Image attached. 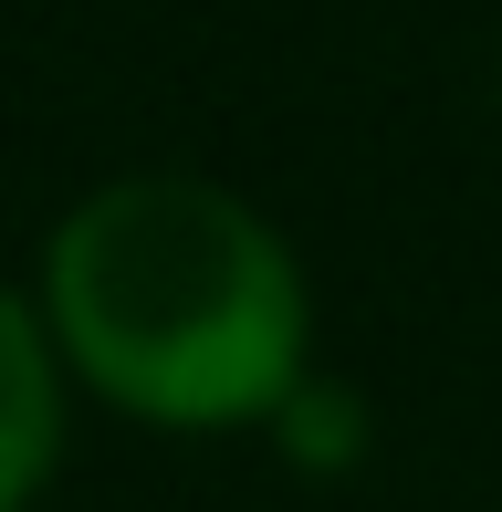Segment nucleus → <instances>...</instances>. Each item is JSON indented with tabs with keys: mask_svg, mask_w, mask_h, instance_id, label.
I'll list each match as a JSON object with an SVG mask.
<instances>
[{
	"mask_svg": "<svg viewBox=\"0 0 502 512\" xmlns=\"http://www.w3.org/2000/svg\"><path fill=\"white\" fill-rule=\"evenodd\" d=\"M42 335L136 429H272L314 377V283L272 209L220 178L126 168L42 230Z\"/></svg>",
	"mask_w": 502,
	"mask_h": 512,
	"instance_id": "nucleus-1",
	"label": "nucleus"
},
{
	"mask_svg": "<svg viewBox=\"0 0 502 512\" xmlns=\"http://www.w3.org/2000/svg\"><path fill=\"white\" fill-rule=\"evenodd\" d=\"M63 439H74V377L42 335V304L0 283V512H32L53 492Z\"/></svg>",
	"mask_w": 502,
	"mask_h": 512,
	"instance_id": "nucleus-2",
	"label": "nucleus"
},
{
	"mask_svg": "<svg viewBox=\"0 0 502 512\" xmlns=\"http://www.w3.org/2000/svg\"><path fill=\"white\" fill-rule=\"evenodd\" d=\"M272 450L293 460V471H314V481H346L356 460H367V439H377V418H367V398H356L346 377H304L283 408H272Z\"/></svg>",
	"mask_w": 502,
	"mask_h": 512,
	"instance_id": "nucleus-3",
	"label": "nucleus"
}]
</instances>
